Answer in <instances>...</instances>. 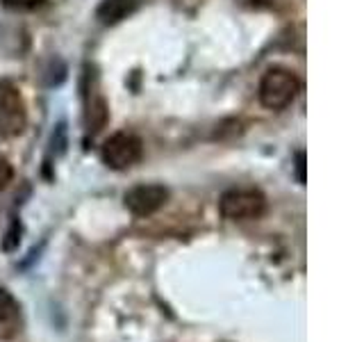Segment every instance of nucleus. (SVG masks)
Here are the masks:
<instances>
[{
  "label": "nucleus",
  "instance_id": "nucleus-1",
  "mask_svg": "<svg viewBox=\"0 0 364 342\" xmlns=\"http://www.w3.org/2000/svg\"><path fill=\"white\" fill-rule=\"evenodd\" d=\"M301 91V80L291 68L271 66L259 80V103L267 110H284Z\"/></svg>",
  "mask_w": 364,
  "mask_h": 342
},
{
  "label": "nucleus",
  "instance_id": "nucleus-2",
  "mask_svg": "<svg viewBox=\"0 0 364 342\" xmlns=\"http://www.w3.org/2000/svg\"><path fill=\"white\" fill-rule=\"evenodd\" d=\"M219 210L225 219H230V222L257 219V217H262L267 210V199H264V194L255 187H235V190H228L221 197Z\"/></svg>",
  "mask_w": 364,
  "mask_h": 342
},
{
  "label": "nucleus",
  "instance_id": "nucleus-3",
  "mask_svg": "<svg viewBox=\"0 0 364 342\" xmlns=\"http://www.w3.org/2000/svg\"><path fill=\"white\" fill-rule=\"evenodd\" d=\"M102 162H105L109 169H130L141 160L144 155V144L136 135L132 133H114L112 137H107L105 144H102Z\"/></svg>",
  "mask_w": 364,
  "mask_h": 342
},
{
  "label": "nucleus",
  "instance_id": "nucleus-4",
  "mask_svg": "<svg viewBox=\"0 0 364 342\" xmlns=\"http://www.w3.org/2000/svg\"><path fill=\"white\" fill-rule=\"evenodd\" d=\"M26 123H28V112L21 91L11 83H7V80H0V135L3 137L21 135Z\"/></svg>",
  "mask_w": 364,
  "mask_h": 342
},
{
  "label": "nucleus",
  "instance_id": "nucleus-5",
  "mask_svg": "<svg viewBox=\"0 0 364 342\" xmlns=\"http://www.w3.org/2000/svg\"><path fill=\"white\" fill-rule=\"evenodd\" d=\"M123 201L134 217H151L168 201V190L159 182H144L125 192Z\"/></svg>",
  "mask_w": 364,
  "mask_h": 342
},
{
  "label": "nucleus",
  "instance_id": "nucleus-6",
  "mask_svg": "<svg viewBox=\"0 0 364 342\" xmlns=\"http://www.w3.org/2000/svg\"><path fill=\"white\" fill-rule=\"evenodd\" d=\"M136 5H139V0H102L96 16L102 26H114V23L128 19L136 9Z\"/></svg>",
  "mask_w": 364,
  "mask_h": 342
},
{
  "label": "nucleus",
  "instance_id": "nucleus-7",
  "mask_svg": "<svg viewBox=\"0 0 364 342\" xmlns=\"http://www.w3.org/2000/svg\"><path fill=\"white\" fill-rule=\"evenodd\" d=\"M107 121V105L105 100H102L100 96H94V98H87V125L89 130H100L102 125H105Z\"/></svg>",
  "mask_w": 364,
  "mask_h": 342
},
{
  "label": "nucleus",
  "instance_id": "nucleus-8",
  "mask_svg": "<svg viewBox=\"0 0 364 342\" xmlns=\"http://www.w3.org/2000/svg\"><path fill=\"white\" fill-rule=\"evenodd\" d=\"M16 313H18L16 299L7 290L0 288V322H9V319L16 317Z\"/></svg>",
  "mask_w": 364,
  "mask_h": 342
},
{
  "label": "nucleus",
  "instance_id": "nucleus-9",
  "mask_svg": "<svg viewBox=\"0 0 364 342\" xmlns=\"http://www.w3.org/2000/svg\"><path fill=\"white\" fill-rule=\"evenodd\" d=\"M11 176H14V169H11L9 160L5 155H0V192H3L9 185Z\"/></svg>",
  "mask_w": 364,
  "mask_h": 342
},
{
  "label": "nucleus",
  "instance_id": "nucleus-10",
  "mask_svg": "<svg viewBox=\"0 0 364 342\" xmlns=\"http://www.w3.org/2000/svg\"><path fill=\"white\" fill-rule=\"evenodd\" d=\"M46 0H3V5L11 9H37Z\"/></svg>",
  "mask_w": 364,
  "mask_h": 342
},
{
  "label": "nucleus",
  "instance_id": "nucleus-11",
  "mask_svg": "<svg viewBox=\"0 0 364 342\" xmlns=\"http://www.w3.org/2000/svg\"><path fill=\"white\" fill-rule=\"evenodd\" d=\"M299 180L305 182V155L299 153Z\"/></svg>",
  "mask_w": 364,
  "mask_h": 342
},
{
  "label": "nucleus",
  "instance_id": "nucleus-12",
  "mask_svg": "<svg viewBox=\"0 0 364 342\" xmlns=\"http://www.w3.org/2000/svg\"><path fill=\"white\" fill-rule=\"evenodd\" d=\"M242 5H248V7H264L269 5V0H239Z\"/></svg>",
  "mask_w": 364,
  "mask_h": 342
}]
</instances>
